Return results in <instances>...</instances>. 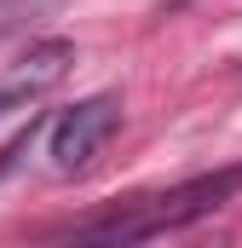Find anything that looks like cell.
Wrapping results in <instances>:
<instances>
[{
	"instance_id": "1",
	"label": "cell",
	"mask_w": 242,
	"mask_h": 248,
	"mask_svg": "<svg viewBox=\"0 0 242 248\" xmlns=\"http://www.w3.org/2000/svg\"><path fill=\"white\" fill-rule=\"evenodd\" d=\"M242 185V173H219V179H196V185L173 190V196H156L150 202V214H138V219H116V225H98L92 237H116V243H138V237H162V231H179L190 219H202V214H213L231 190Z\"/></svg>"
},
{
	"instance_id": "2",
	"label": "cell",
	"mask_w": 242,
	"mask_h": 248,
	"mask_svg": "<svg viewBox=\"0 0 242 248\" xmlns=\"http://www.w3.org/2000/svg\"><path fill=\"white\" fill-rule=\"evenodd\" d=\"M116 122H121V98L116 93H92L75 110H63L58 122H52V162H58V173H81L110 144Z\"/></svg>"
},
{
	"instance_id": "3",
	"label": "cell",
	"mask_w": 242,
	"mask_h": 248,
	"mask_svg": "<svg viewBox=\"0 0 242 248\" xmlns=\"http://www.w3.org/2000/svg\"><path fill=\"white\" fill-rule=\"evenodd\" d=\"M69 58H75V46H69V41H41V46H35V52L23 58V69H17V81L41 93V87H52V81H58L63 69H69Z\"/></svg>"
},
{
	"instance_id": "4",
	"label": "cell",
	"mask_w": 242,
	"mask_h": 248,
	"mask_svg": "<svg viewBox=\"0 0 242 248\" xmlns=\"http://www.w3.org/2000/svg\"><path fill=\"white\" fill-rule=\"evenodd\" d=\"M29 93H35V87H23V81H12V87H0V116H6L12 104H23Z\"/></svg>"
}]
</instances>
